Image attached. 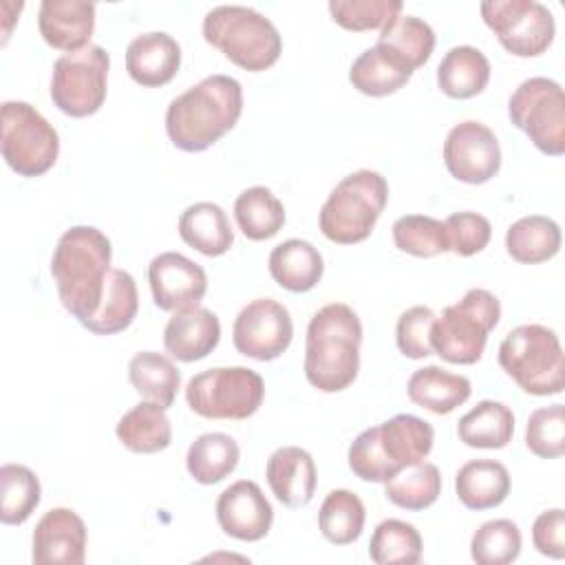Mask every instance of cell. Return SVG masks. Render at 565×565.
Masks as SVG:
<instances>
[{"mask_svg":"<svg viewBox=\"0 0 565 565\" xmlns=\"http://www.w3.org/2000/svg\"><path fill=\"white\" fill-rule=\"evenodd\" d=\"M241 113V82L214 73L168 104L166 132L174 148L183 152H203L236 126Z\"/></svg>","mask_w":565,"mask_h":565,"instance_id":"6da1fadb","label":"cell"},{"mask_svg":"<svg viewBox=\"0 0 565 565\" xmlns=\"http://www.w3.org/2000/svg\"><path fill=\"white\" fill-rule=\"evenodd\" d=\"M113 247L93 225L68 227L51 256V276L62 307L84 324L102 305Z\"/></svg>","mask_w":565,"mask_h":565,"instance_id":"7a4b0ae2","label":"cell"},{"mask_svg":"<svg viewBox=\"0 0 565 565\" xmlns=\"http://www.w3.org/2000/svg\"><path fill=\"white\" fill-rule=\"evenodd\" d=\"M362 322L344 302L320 307L307 327L305 377L322 393L349 388L360 371Z\"/></svg>","mask_w":565,"mask_h":565,"instance_id":"3957f363","label":"cell"},{"mask_svg":"<svg viewBox=\"0 0 565 565\" xmlns=\"http://www.w3.org/2000/svg\"><path fill=\"white\" fill-rule=\"evenodd\" d=\"M203 38L232 64L260 73L271 68L282 53L276 24L252 7L218 4L203 18Z\"/></svg>","mask_w":565,"mask_h":565,"instance_id":"277c9868","label":"cell"},{"mask_svg":"<svg viewBox=\"0 0 565 565\" xmlns=\"http://www.w3.org/2000/svg\"><path fill=\"white\" fill-rule=\"evenodd\" d=\"M388 201V183L375 170L347 174L320 207L318 225L324 238L338 245H355L371 236Z\"/></svg>","mask_w":565,"mask_h":565,"instance_id":"5b68a950","label":"cell"},{"mask_svg":"<svg viewBox=\"0 0 565 565\" xmlns=\"http://www.w3.org/2000/svg\"><path fill=\"white\" fill-rule=\"evenodd\" d=\"M499 364L519 388L547 397L563 393L565 358L558 335L543 324H519L499 344Z\"/></svg>","mask_w":565,"mask_h":565,"instance_id":"8992f818","label":"cell"},{"mask_svg":"<svg viewBox=\"0 0 565 565\" xmlns=\"http://www.w3.org/2000/svg\"><path fill=\"white\" fill-rule=\"evenodd\" d=\"M499 298L483 289L472 287L461 300L448 305L430 329V347L441 360L450 364H475L481 360L488 333L499 324Z\"/></svg>","mask_w":565,"mask_h":565,"instance_id":"52a82bcc","label":"cell"},{"mask_svg":"<svg viewBox=\"0 0 565 565\" xmlns=\"http://www.w3.org/2000/svg\"><path fill=\"white\" fill-rule=\"evenodd\" d=\"M265 399L263 377L247 366H214L190 377L185 402L205 419H247Z\"/></svg>","mask_w":565,"mask_h":565,"instance_id":"ba28073f","label":"cell"},{"mask_svg":"<svg viewBox=\"0 0 565 565\" xmlns=\"http://www.w3.org/2000/svg\"><path fill=\"white\" fill-rule=\"evenodd\" d=\"M0 148L4 163L20 177H40L60 154L57 130L26 102H4L0 110Z\"/></svg>","mask_w":565,"mask_h":565,"instance_id":"9c48e42d","label":"cell"},{"mask_svg":"<svg viewBox=\"0 0 565 565\" xmlns=\"http://www.w3.org/2000/svg\"><path fill=\"white\" fill-rule=\"evenodd\" d=\"M110 55L99 44L64 53L53 64L51 99L68 117L82 119L95 115L108 93Z\"/></svg>","mask_w":565,"mask_h":565,"instance_id":"30bf717a","label":"cell"},{"mask_svg":"<svg viewBox=\"0 0 565 565\" xmlns=\"http://www.w3.org/2000/svg\"><path fill=\"white\" fill-rule=\"evenodd\" d=\"M508 117L543 154L565 152V95L558 82L550 77L521 82L508 99Z\"/></svg>","mask_w":565,"mask_h":565,"instance_id":"8fae6325","label":"cell"},{"mask_svg":"<svg viewBox=\"0 0 565 565\" xmlns=\"http://www.w3.org/2000/svg\"><path fill=\"white\" fill-rule=\"evenodd\" d=\"M479 11L499 44L516 57H536L554 42L556 22L543 2L486 0Z\"/></svg>","mask_w":565,"mask_h":565,"instance_id":"7c38bea8","label":"cell"},{"mask_svg":"<svg viewBox=\"0 0 565 565\" xmlns=\"http://www.w3.org/2000/svg\"><path fill=\"white\" fill-rule=\"evenodd\" d=\"M294 338V322L285 305L274 298H256L247 302L234 324V349L252 360L271 362L280 358Z\"/></svg>","mask_w":565,"mask_h":565,"instance_id":"4fadbf2b","label":"cell"},{"mask_svg":"<svg viewBox=\"0 0 565 565\" xmlns=\"http://www.w3.org/2000/svg\"><path fill=\"white\" fill-rule=\"evenodd\" d=\"M446 170L461 183H488L501 170L497 135L481 121L466 119L450 128L444 141Z\"/></svg>","mask_w":565,"mask_h":565,"instance_id":"5bb4252c","label":"cell"},{"mask_svg":"<svg viewBox=\"0 0 565 565\" xmlns=\"http://www.w3.org/2000/svg\"><path fill=\"white\" fill-rule=\"evenodd\" d=\"M152 300L163 311H181L203 300L207 291L205 269L179 252H163L148 265Z\"/></svg>","mask_w":565,"mask_h":565,"instance_id":"9a60e30c","label":"cell"},{"mask_svg":"<svg viewBox=\"0 0 565 565\" xmlns=\"http://www.w3.org/2000/svg\"><path fill=\"white\" fill-rule=\"evenodd\" d=\"M216 521L227 536L254 543L269 534L274 510L256 481L241 479L218 494Z\"/></svg>","mask_w":565,"mask_h":565,"instance_id":"2e32d148","label":"cell"},{"mask_svg":"<svg viewBox=\"0 0 565 565\" xmlns=\"http://www.w3.org/2000/svg\"><path fill=\"white\" fill-rule=\"evenodd\" d=\"M35 565H82L86 561V523L71 508H53L42 514L31 536Z\"/></svg>","mask_w":565,"mask_h":565,"instance_id":"e0dca14e","label":"cell"},{"mask_svg":"<svg viewBox=\"0 0 565 565\" xmlns=\"http://www.w3.org/2000/svg\"><path fill=\"white\" fill-rule=\"evenodd\" d=\"M221 340L218 316L201 305L174 311L163 329V347L179 362L207 358Z\"/></svg>","mask_w":565,"mask_h":565,"instance_id":"ac0fdd59","label":"cell"},{"mask_svg":"<svg viewBox=\"0 0 565 565\" xmlns=\"http://www.w3.org/2000/svg\"><path fill=\"white\" fill-rule=\"evenodd\" d=\"M38 29L44 42L73 53L90 44L95 31V4L84 0H44L38 11Z\"/></svg>","mask_w":565,"mask_h":565,"instance_id":"d6986e66","label":"cell"},{"mask_svg":"<svg viewBox=\"0 0 565 565\" xmlns=\"http://www.w3.org/2000/svg\"><path fill=\"white\" fill-rule=\"evenodd\" d=\"M181 66L179 42L163 33L150 31L130 40L126 49V71L132 82L146 88H159L174 79Z\"/></svg>","mask_w":565,"mask_h":565,"instance_id":"ffe728a7","label":"cell"},{"mask_svg":"<svg viewBox=\"0 0 565 565\" xmlns=\"http://www.w3.org/2000/svg\"><path fill=\"white\" fill-rule=\"evenodd\" d=\"M271 494L287 508H302L313 499L318 472L313 457L300 446L276 448L265 466Z\"/></svg>","mask_w":565,"mask_h":565,"instance_id":"44dd1931","label":"cell"},{"mask_svg":"<svg viewBox=\"0 0 565 565\" xmlns=\"http://www.w3.org/2000/svg\"><path fill=\"white\" fill-rule=\"evenodd\" d=\"M375 439L386 466L397 475L402 468L419 463L430 455L435 430L422 417L399 413L375 426Z\"/></svg>","mask_w":565,"mask_h":565,"instance_id":"7402d4cb","label":"cell"},{"mask_svg":"<svg viewBox=\"0 0 565 565\" xmlns=\"http://www.w3.org/2000/svg\"><path fill=\"white\" fill-rule=\"evenodd\" d=\"M271 278L287 291H311L324 274V260L320 252L302 238H289L276 245L267 260Z\"/></svg>","mask_w":565,"mask_h":565,"instance_id":"603a6c76","label":"cell"},{"mask_svg":"<svg viewBox=\"0 0 565 565\" xmlns=\"http://www.w3.org/2000/svg\"><path fill=\"white\" fill-rule=\"evenodd\" d=\"M408 399L435 415H448L472 393V384L466 375L450 373L441 366H422L413 371L406 384Z\"/></svg>","mask_w":565,"mask_h":565,"instance_id":"cb8c5ba5","label":"cell"},{"mask_svg":"<svg viewBox=\"0 0 565 565\" xmlns=\"http://www.w3.org/2000/svg\"><path fill=\"white\" fill-rule=\"evenodd\" d=\"M179 236L203 256H223L234 243L225 210L212 201L188 205L179 216Z\"/></svg>","mask_w":565,"mask_h":565,"instance_id":"d4e9b609","label":"cell"},{"mask_svg":"<svg viewBox=\"0 0 565 565\" xmlns=\"http://www.w3.org/2000/svg\"><path fill=\"white\" fill-rule=\"evenodd\" d=\"M510 472L501 461H466L455 477V492L468 510H490L501 505L510 494Z\"/></svg>","mask_w":565,"mask_h":565,"instance_id":"484cf974","label":"cell"},{"mask_svg":"<svg viewBox=\"0 0 565 565\" xmlns=\"http://www.w3.org/2000/svg\"><path fill=\"white\" fill-rule=\"evenodd\" d=\"M490 82V62L477 46H452L437 66V86L446 97L470 99Z\"/></svg>","mask_w":565,"mask_h":565,"instance_id":"4316f807","label":"cell"},{"mask_svg":"<svg viewBox=\"0 0 565 565\" xmlns=\"http://www.w3.org/2000/svg\"><path fill=\"white\" fill-rule=\"evenodd\" d=\"M139 309L135 278L124 269H110L99 309L82 324L95 335H113L132 324Z\"/></svg>","mask_w":565,"mask_h":565,"instance_id":"83f0119b","label":"cell"},{"mask_svg":"<svg viewBox=\"0 0 565 565\" xmlns=\"http://www.w3.org/2000/svg\"><path fill=\"white\" fill-rule=\"evenodd\" d=\"M117 439L137 455L161 452L172 441V426L161 408L154 402H139L126 411L117 422Z\"/></svg>","mask_w":565,"mask_h":565,"instance_id":"f1b7e54d","label":"cell"},{"mask_svg":"<svg viewBox=\"0 0 565 565\" xmlns=\"http://www.w3.org/2000/svg\"><path fill=\"white\" fill-rule=\"evenodd\" d=\"M561 227L554 218L530 214L514 221L505 232V252L512 260L536 265L554 258L561 249Z\"/></svg>","mask_w":565,"mask_h":565,"instance_id":"f546056e","label":"cell"},{"mask_svg":"<svg viewBox=\"0 0 565 565\" xmlns=\"http://www.w3.org/2000/svg\"><path fill=\"white\" fill-rule=\"evenodd\" d=\"M375 46L415 73V68L424 66L433 55L435 31L422 18L397 15L384 29H380Z\"/></svg>","mask_w":565,"mask_h":565,"instance_id":"4dcf8cb0","label":"cell"},{"mask_svg":"<svg viewBox=\"0 0 565 565\" xmlns=\"http://www.w3.org/2000/svg\"><path fill=\"white\" fill-rule=\"evenodd\" d=\"M457 435L470 448H505L514 435V413L503 402L481 399L459 419Z\"/></svg>","mask_w":565,"mask_h":565,"instance_id":"1f68e13d","label":"cell"},{"mask_svg":"<svg viewBox=\"0 0 565 565\" xmlns=\"http://www.w3.org/2000/svg\"><path fill=\"white\" fill-rule=\"evenodd\" d=\"M241 459L238 444L225 433L199 435L185 455L190 477L201 486H214L230 477Z\"/></svg>","mask_w":565,"mask_h":565,"instance_id":"d6a6232c","label":"cell"},{"mask_svg":"<svg viewBox=\"0 0 565 565\" xmlns=\"http://www.w3.org/2000/svg\"><path fill=\"white\" fill-rule=\"evenodd\" d=\"M128 380L148 402L170 408L181 386V373L174 362L157 351H139L128 364Z\"/></svg>","mask_w":565,"mask_h":565,"instance_id":"836d02e7","label":"cell"},{"mask_svg":"<svg viewBox=\"0 0 565 565\" xmlns=\"http://www.w3.org/2000/svg\"><path fill=\"white\" fill-rule=\"evenodd\" d=\"M411 75L413 73L404 64H399L380 46L362 51L349 68V82L353 88L369 97H384L399 90L411 79Z\"/></svg>","mask_w":565,"mask_h":565,"instance_id":"e575fe53","label":"cell"},{"mask_svg":"<svg viewBox=\"0 0 565 565\" xmlns=\"http://www.w3.org/2000/svg\"><path fill=\"white\" fill-rule=\"evenodd\" d=\"M234 218L249 241H267L282 230L285 207L269 188L252 185L236 196Z\"/></svg>","mask_w":565,"mask_h":565,"instance_id":"d590c367","label":"cell"},{"mask_svg":"<svg viewBox=\"0 0 565 565\" xmlns=\"http://www.w3.org/2000/svg\"><path fill=\"white\" fill-rule=\"evenodd\" d=\"M441 494V475L439 468L430 461H419L402 468L395 477L384 483V497L411 512L430 508Z\"/></svg>","mask_w":565,"mask_h":565,"instance_id":"8d00e7d4","label":"cell"},{"mask_svg":"<svg viewBox=\"0 0 565 565\" xmlns=\"http://www.w3.org/2000/svg\"><path fill=\"white\" fill-rule=\"evenodd\" d=\"M366 521L362 499L351 490H331L318 512V527L333 545H349L360 539Z\"/></svg>","mask_w":565,"mask_h":565,"instance_id":"74e56055","label":"cell"},{"mask_svg":"<svg viewBox=\"0 0 565 565\" xmlns=\"http://www.w3.org/2000/svg\"><path fill=\"white\" fill-rule=\"evenodd\" d=\"M42 488L38 475L22 463L0 468V521L22 525L40 505Z\"/></svg>","mask_w":565,"mask_h":565,"instance_id":"f35d334b","label":"cell"},{"mask_svg":"<svg viewBox=\"0 0 565 565\" xmlns=\"http://www.w3.org/2000/svg\"><path fill=\"white\" fill-rule=\"evenodd\" d=\"M422 536L413 523L384 519L369 541V556L375 565H415L422 558Z\"/></svg>","mask_w":565,"mask_h":565,"instance_id":"ab89813d","label":"cell"},{"mask_svg":"<svg viewBox=\"0 0 565 565\" xmlns=\"http://www.w3.org/2000/svg\"><path fill=\"white\" fill-rule=\"evenodd\" d=\"M521 530L510 519L481 523L470 539V556L477 565H508L521 554Z\"/></svg>","mask_w":565,"mask_h":565,"instance_id":"60d3db41","label":"cell"},{"mask_svg":"<svg viewBox=\"0 0 565 565\" xmlns=\"http://www.w3.org/2000/svg\"><path fill=\"white\" fill-rule=\"evenodd\" d=\"M393 243L399 252L417 256V258H433L437 254L448 252L446 230L444 223L424 216V214H406L393 223Z\"/></svg>","mask_w":565,"mask_h":565,"instance_id":"b9f144b4","label":"cell"},{"mask_svg":"<svg viewBox=\"0 0 565 565\" xmlns=\"http://www.w3.org/2000/svg\"><path fill=\"white\" fill-rule=\"evenodd\" d=\"M399 0H331L329 13L333 22L347 31L384 29L402 13Z\"/></svg>","mask_w":565,"mask_h":565,"instance_id":"7bdbcfd3","label":"cell"},{"mask_svg":"<svg viewBox=\"0 0 565 565\" xmlns=\"http://www.w3.org/2000/svg\"><path fill=\"white\" fill-rule=\"evenodd\" d=\"M525 446L541 459H556L565 452V406L552 404L532 411L525 426Z\"/></svg>","mask_w":565,"mask_h":565,"instance_id":"ee69618b","label":"cell"},{"mask_svg":"<svg viewBox=\"0 0 565 565\" xmlns=\"http://www.w3.org/2000/svg\"><path fill=\"white\" fill-rule=\"evenodd\" d=\"M448 252L457 256H475L490 243L492 225L483 214L477 212H455L444 221Z\"/></svg>","mask_w":565,"mask_h":565,"instance_id":"f6af8a7d","label":"cell"},{"mask_svg":"<svg viewBox=\"0 0 565 565\" xmlns=\"http://www.w3.org/2000/svg\"><path fill=\"white\" fill-rule=\"evenodd\" d=\"M435 318H437L435 311L424 305H415V307L402 311V316L397 318V327H395V340H397V349L402 355H406L411 360H422V358L433 355L430 329H433Z\"/></svg>","mask_w":565,"mask_h":565,"instance_id":"bcb514c9","label":"cell"},{"mask_svg":"<svg viewBox=\"0 0 565 565\" xmlns=\"http://www.w3.org/2000/svg\"><path fill=\"white\" fill-rule=\"evenodd\" d=\"M532 543L536 552L550 558L565 556V512L563 508L545 510L534 519Z\"/></svg>","mask_w":565,"mask_h":565,"instance_id":"7dc6e473","label":"cell"}]
</instances>
